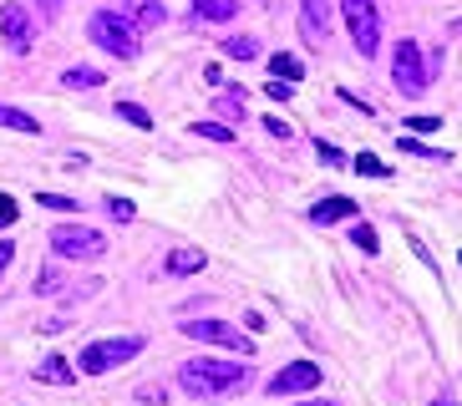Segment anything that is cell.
Here are the masks:
<instances>
[{
	"mask_svg": "<svg viewBox=\"0 0 462 406\" xmlns=\"http://www.w3.org/2000/svg\"><path fill=\"white\" fill-rule=\"evenodd\" d=\"M178 330L189 340H204V346H218V351H234V355H249L254 340L245 330H234L229 320H178Z\"/></svg>",
	"mask_w": 462,
	"mask_h": 406,
	"instance_id": "52a82bcc",
	"label": "cell"
},
{
	"mask_svg": "<svg viewBox=\"0 0 462 406\" xmlns=\"http://www.w3.org/2000/svg\"><path fill=\"white\" fill-rule=\"evenodd\" d=\"M407 127H411V133H437L442 117H407Z\"/></svg>",
	"mask_w": 462,
	"mask_h": 406,
	"instance_id": "1f68e13d",
	"label": "cell"
},
{
	"mask_svg": "<svg viewBox=\"0 0 462 406\" xmlns=\"http://www.w3.org/2000/svg\"><path fill=\"white\" fill-rule=\"evenodd\" d=\"M31 5H42V11H46V15H51V21H56V15H61V5H67V0H31Z\"/></svg>",
	"mask_w": 462,
	"mask_h": 406,
	"instance_id": "e575fe53",
	"label": "cell"
},
{
	"mask_svg": "<svg viewBox=\"0 0 462 406\" xmlns=\"http://www.w3.org/2000/svg\"><path fill=\"white\" fill-rule=\"evenodd\" d=\"M15 214H21V208H15V198H11V193H0V229H11Z\"/></svg>",
	"mask_w": 462,
	"mask_h": 406,
	"instance_id": "f546056e",
	"label": "cell"
},
{
	"mask_svg": "<svg viewBox=\"0 0 462 406\" xmlns=\"http://www.w3.org/2000/svg\"><path fill=\"white\" fill-rule=\"evenodd\" d=\"M361 214V203L356 198H346V193H330V198H320L310 208V224H320V229H326V224H340V218H356Z\"/></svg>",
	"mask_w": 462,
	"mask_h": 406,
	"instance_id": "7c38bea8",
	"label": "cell"
},
{
	"mask_svg": "<svg viewBox=\"0 0 462 406\" xmlns=\"http://www.w3.org/2000/svg\"><path fill=\"white\" fill-rule=\"evenodd\" d=\"M193 133L208 143H234V127H224V122H193Z\"/></svg>",
	"mask_w": 462,
	"mask_h": 406,
	"instance_id": "7402d4cb",
	"label": "cell"
},
{
	"mask_svg": "<svg viewBox=\"0 0 462 406\" xmlns=\"http://www.w3.org/2000/svg\"><path fill=\"white\" fill-rule=\"evenodd\" d=\"M402 152H417V158H432V162H448V152H442V148H427V143H417V137H402Z\"/></svg>",
	"mask_w": 462,
	"mask_h": 406,
	"instance_id": "cb8c5ba5",
	"label": "cell"
},
{
	"mask_svg": "<svg viewBox=\"0 0 462 406\" xmlns=\"http://www.w3.org/2000/svg\"><path fill=\"white\" fill-rule=\"evenodd\" d=\"M143 346H148L143 336H112V340H92V346H87V351L77 355V371H82V376H107V371H117V365L137 361V355H143Z\"/></svg>",
	"mask_w": 462,
	"mask_h": 406,
	"instance_id": "7a4b0ae2",
	"label": "cell"
},
{
	"mask_svg": "<svg viewBox=\"0 0 462 406\" xmlns=\"http://www.w3.org/2000/svg\"><path fill=\"white\" fill-rule=\"evenodd\" d=\"M457 259H462V254H457Z\"/></svg>",
	"mask_w": 462,
	"mask_h": 406,
	"instance_id": "74e56055",
	"label": "cell"
},
{
	"mask_svg": "<svg viewBox=\"0 0 462 406\" xmlns=\"http://www.w3.org/2000/svg\"><path fill=\"white\" fill-rule=\"evenodd\" d=\"M0 36H5V46H11L15 56H26L31 46H36V21H31L26 5H0Z\"/></svg>",
	"mask_w": 462,
	"mask_h": 406,
	"instance_id": "ba28073f",
	"label": "cell"
},
{
	"mask_svg": "<svg viewBox=\"0 0 462 406\" xmlns=\"http://www.w3.org/2000/svg\"><path fill=\"white\" fill-rule=\"evenodd\" d=\"M117 117L133 122L137 133H148V127H152V112H148V107H137V102H117Z\"/></svg>",
	"mask_w": 462,
	"mask_h": 406,
	"instance_id": "ffe728a7",
	"label": "cell"
},
{
	"mask_svg": "<svg viewBox=\"0 0 462 406\" xmlns=\"http://www.w3.org/2000/svg\"><path fill=\"white\" fill-rule=\"evenodd\" d=\"M0 127H11V133H26V137H36V133H42V122L31 117V112L5 107V102H0Z\"/></svg>",
	"mask_w": 462,
	"mask_h": 406,
	"instance_id": "ac0fdd59",
	"label": "cell"
},
{
	"mask_svg": "<svg viewBox=\"0 0 462 406\" xmlns=\"http://www.w3.org/2000/svg\"><path fill=\"white\" fill-rule=\"evenodd\" d=\"M117 15H123L133 31H158L168 21V5L163 0H117Z\"/></svg>",
	"mask_w": 462,
	"mask_h": 406,
	"instance_id": "8fae6325",
	"label": "cell"
},
{
	"mask_svg": "<svg viewBox=\"0 0 462 406\" xmlns=\"http://www.w3.org/2000/svg\"><path fill=\"white\" fill-rule=\"evenodd\" d=\"M392 87L402 97H421L432 87V61L421 56L417 41H396L392 46Z\"/></svg>",
	"mask_w": 462,
	"mask_h": 406,
	"instance_id": "277c9868",
	"label": "cell"
},
{
	"mask_svg": "<svg viewBox=\"0 0 462 406\" xmlns=\"http://www.w3.org/2000/svg\"><path fill=\"white\" fill-rule=\"evenodd\" d=\"M340 21H346V31H351L356 51L371 61V56L381 51V11H376V0H340Z\"/></svg>",
	"mask_w": 462,
	"mask_h": 406,
	"instance_id": "5b68a950",
	"label": "cell"
},
{
	"mask_svg": "<svg viewBox=\"0 0 462 406\" xmlns=\"http://www.w3.org/2000/svg\"><path fill=\"white\" fill-rule=\"evenodd\" d=\"M330 15H336V5H330V0H300V31H305V41H310V46H326Z\"/></svg>",
	"mask_w": 462,
	"mask_h": 406,
	"instance_id": "30bf717a",
	"label": "cell"
},
{
	"mask_svg": "<svg viewBox=\"0 0 462 406\" xmlns=\"http://www.w3.org/2000/svg\"><path fill=\"white\" fill-rule=\"evenodd\" d=\"M204 264H208V254L193 249V244H178V249H168V259H163V270L178 274V280H183V274H199Z\"/></svg>",
	"mask_w": 462,
	"mask_h": 406,
	"instance_id": "4fadbf2b",
	"label": "cell"
},
{
	"mask_svg": "<svg viewBox=\"0 0 462 406\" xmlns=\"http://www.w3.org/2000/svg\"><path fill=\"white\" fill-rule=\"evenodd\" d=\"M432 406H452V401H432Z\"/></svg>",
	"mask_w": 462,
	"mask_h": 406,
	"instance_id": "8d00e7d4",
	"label": "cell"
},
{
	"mask_svg": "<svg viewBox=\"0 0 462 406\" xmlns=\"http://www.w3.org/2000/svg\"><path fill=\"white\" fill-rule=\"evenodd\" d=\"M11 259H15V239H0V274L11 270Z\"/></svg>",
	"mask_w": 462,
	"mask_h": 406,
	"instance_id": "d6a6232c",
	"label": "cell"
},
{
	"mask_svg": "<svg viewBox=\"0 0 462 406\" xmlns=\"http://www.w3.org/2000/svg\"><path fill=\"white\" fill-rule=\"evenodd\" d=\"M264 127H270V137H290V122L285 117H264Z\"/></svg>",
	"mask_w": 462,
	"mask_h": 406,
	"instance_id": "836d02e7",
	"label": "cell"
},
{
	"mask_svg": "<svg viewBox=\"0 0 462 406\" xmlns=\"http://www.w3.org/2000/svg\"><path fill=\"white\" fill-rule=\"evenodd\" d=\"M351 239H356V249H366V254H376V249H381V239H376V229H371V224H356Z\"/></svg>",
	"mask_w": 462,
	"mask_h": 406,
	"instance_id": "484cf974",
	"label": "cell"
},
{
	"mask_svg": "<svg viewBox=\"0 0 462 406\" xmlns=\"http://www.w3.org/2000/svg\"><path fill=\"white\" fill-rule=\"evenodd\" d=\"M315 152H320V162H326V168H346V162H351V158H346V152L336 148V143H326V137L315 143Z\"/></svg>",
	"mask_w": 462,
	"mask_h": 406,
	"instance_id": "603a6c76",
	"label": "cell"
},
{
	"mask_svg": "<svg viewBox=\"0 0 462 406\" xmlns=\"http://www.w3.org/2000/svg\"><path fill=\"white\" fill-rule=\"evenodd\" d=\"M87 36H92V46H102V51L117 56V61H137V51H143L137 31L127 26L117 11H92V21H87Z\"/></svg>",
	"mask_w": 462,
	"mask_h": 406,
	"instance_id": "3957f363",
	"label": "cell"
},
{
	"mask_svg": "<svg viewBox=\"0 0 462 406\" xmlns=\"http://www.w3.org/2000/svg\"><path fill=\"white\" fill-rule=\"evenodd\" d=\"M107 214L117 218V224H133L137 208H133V198H117V193H112V198H107Z\"/></svg>",
	"mask_w": 462,
	"mask_h": 406,
	"instance_id": "d4e9b609",
	"label": "cell"
},
{
	"mask_svg": "<svg viewBox=\"0 0 462 406\" xmlns=\"http://www.w3.org/2000/svg\"><path fill=\"white\" fill-rule=\"evenodd\" d=\"M300 406H336V401H300Z\"/></svg>",
	"mask_w": 462,
	"mask_h": 406,
	"instance_id": "d590c367",
	"label": "cell"
},
{
	"mask_svg": "<svg viewBox=\"0 0 462 406\" xmlns=\"http://www.w3.org/2000/svg\"><path fill=\"white\" fill-rule=\"evenodd\" d=\"M31 376L42 381V386H71V381H77V371H71V365L61 361V355H46V361L36 365V371H31Z\"/></svg>",
	"mask_w": 462,
	"mask_h": 406,
	"instance_id": "5bb4252c",
	"label": "cell"
},
{
	"mask_svg": "<svg viewBox=\"0 0 462 406\" xmlns=\"http://www.w3.org/2000/svg\"><path fill=\"white\" fill-rule=\"evenodd\" d=\"M264 97H270V102H290V97H295V87H290V81H264Z\"/></svg>",
	"mask_w": 462,
	"mask_h": 406,
	"instance_id": "83f0119b",
	"label": "cell"
},
{
	"mask_svg": "<svg viewBox=\"0 0 462 406\" xmlns=\"http://www.w3.org/2000/svg\"><path fill=\"white\" fill-rule=\"evenodd\" d=\"M249 371L245 361H218V355H193V361L178 365V386L193 396V401H224V396L249 392Z\"/></svg>",
	"mask_w": 462,
	"mask_h": 406,
	"instance_id": "6da1fadb",
	"label": "cell"
},
{
	"mask_svg": "<svg viewBox=\"0 0 462 406\" xmlns=\"http://www.w3.org/2000/svg\"><path fill=\"white\" fill-rule=\"evenodd\" d=\"M193 15L208 21V26H224V21L239 15V0H193Z\"/></svg>",
	"mask_w": 462,
	"mask_h": 406,
	"instance_id": "9a60e30c",
	"label": "cell"
},
{
	"mask_svg": "<svg viewBox=\"0 0 462 406\" xmlns=\"http://www.w3.org/2000/svg\"><path fill=\"white\" fill-rule=\"evenodd\" d=\"M56 290H61V274H56L51 264H46V270H42V280H36V295H56Z\"/></svg>",
	"mask_w": 462,
	"mask_h": 406,
	"instance_id": "f1b7e54d",
	"label": "cell"
},
{
	"mask_svg": "<svg viewBox=\"0 0 462 406\" xmlns=\"http://www.w3.org/2000/svg\"><path fill=\"white\" fill-rule=\"evenodd\" d=\"M36 203H42V208H56V214H71V208H77V198H67V193H36Z\"/></svg>",
	"mask_w": 462,
	"mask_h": 406,
	"instance_id": "4316f807",
	"label": "cell"
},
{
	"mask_svg": "<svg viewBox=\"0 0 462 406\" xmlns=\"http://www.w3.org/2000/svg\"><path fill=\"white\" fill-rule=\"evenodd\" d=\"M137 401H143V406H163L168 392H163V386H143V392H137Z\"/></svg>",
	"mask_w": 462,
	"mask_h": 406,
	"instance_id": "4dcf8cb0",
	"label": "cell"
},
{
	"mask_svg": "<svg viewBox=\"0 0 462 406\" xmlns=\"http://www.w3.org/2000/svg\"><path fill=\"white\" fill-rule=\"evenodd\" d=\"M315 386H320V365L315 361H290L285 371H274L270 376L264 392L270 396H300V392H315Z\"/></svg>",
	"mask_w": 462,
	"mask_h": 406,
	"instance_id": "9c48e42d",
	"label": "cell"
},
{
	"mask_svg": "<svg viewBox=\"0 0 462 406\" xmlns=\"http://www.w3.org/2000/svg\"><path fill=\"white\" fill-rule=\"evenodd\" d=\"M270 77L300 87V77H305V61H300V56H290V51H274V56H270Z\"/></svg>",
	"mask_w": 462,
	"mask_h": 406,
	"instance_id": "2e32d148",
	"label": "cell"
},
{
	"mask_svg": "<svg viewBox=\"0 0 462 406\" xmlns=\"http://www.w3.org/2000/svg\"><path fill=\"white\" fill-rule=\"evenodd\" d=\"M51 254L56 259H102L107 254V239H102V229H87V224H56Z\"/></svg>",
	"mask_w": 462,
	"mask_h": 406,
	"instance_id": "8992f818",
	"label": "cell"
},
{
	"mask_svg": "<svg viewBox=\"0 0 462 406\" xmlns=\"http://www.w3.org/2000/svg\"><path fill=\"white\" fill-rule=\"evenodd\" d=\"M351 168H356L361 178H386V173H392V168H386V162L376 158V152H356V162H351Z\"/></svg>",
	"mask_w": 462,
	"mask_h": 406,
	"instance_id": "44dd1931",
	"label": "cell"
},
{
	"mask_svg": "<svg viewBox=\"0 0 462 406\" xmlns=\"http://www.w3.org/2000/svg\"><path fill=\"white\" fill-rule=\"evenodd\" d=\"M218 51L234 56V61H254V56H259V41H254V36H224V41H218Z\"/></svg>",
	"mask_w": 462,
	"mask_h": 406,
	"instance_id": "d6986e66",
	"label": "cell"
},
{
	"mask_svg": "<svg viewBox=\"0 0 462 406\" xmlns=\"http://www.w3.org/2000/svg\"><path fill=\"white\" fill-rule=\"evenodd\" d=\"M61 87H71V92H92V87H107V77L97 67H67L61 71Z\"/></svg>",
	"mask_w": 462,
	"mask_h": 406,
	"instance_id": "e0dca14e",
	"label": "cell"
}]
</instances>
